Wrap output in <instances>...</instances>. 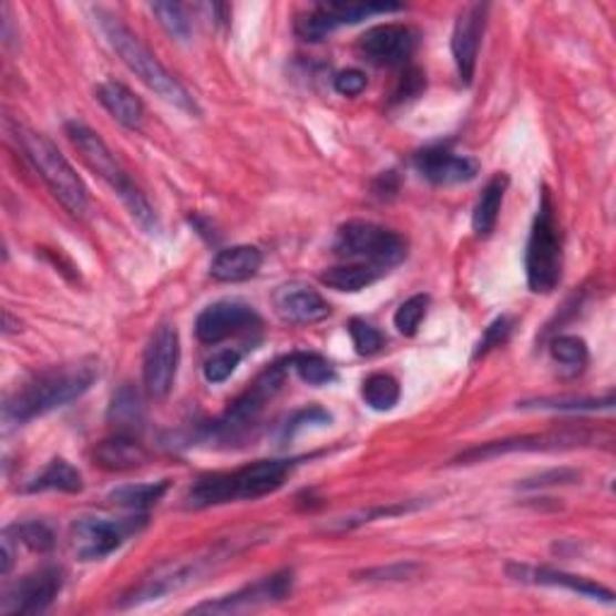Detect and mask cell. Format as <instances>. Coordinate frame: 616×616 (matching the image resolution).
<instances>
[{
    "label": "cell",
    "instance_id": "1",
    "mask_svg": "<svg viewBox=\"0 0 616 616\" xmlns=\"http://www.w3.org/2000/svg\"><path fill=\"white\" fill-rule=\"evenodd\" d=\"M96 381V371L90 363H75V367L51 369L24 383L16 396H10L3 419L6 424H27L37 417H44L53 410L80 400Z\"/></svg>",
    "mask_w": 616,
    "mask_h": 616
},
{
    "label": "cell",
    "instance_id": "2",
    "mask_svg": "<svg viewBox=\"0 0 616 616\" xmlns=\"http://www.w3.org/2000/svg\"><path fill=\"white\" fill-rule=\"evenodd\" d=\"M294 465H297V460L268 458L250 462V465L234 472L209 474V478L198 480V484L188 492V506L209 509L229 501H256L275 494L287 482Z\"/></svg>",
    "mask_w": 616,
    "mask_h": 616
},
{
    "label": "cell",
    "instance_id": "3",
    "mask_svg": "<svg viewBox=\"0 0 616 616\" xmlns=\"http://www.w3.org/2000/svg\"><path fill=\"white\" fill-rule=\"evenodd\" d=\"M96 18H100V27L109 41V47L119 53L123 65L129 68L147 90H152L154 94L162 96L164 102H170L176 109H184L195 116L201 114V109L195 104L191 92L160 63L157 55H154L143 41L129 30V27H125L119 18L106 16V12H96Z\"/></svg>",
    "mask_w": 616,
    "mask_h": 616
},
{
    "label": "cell",
    "instance_id": "4",
    "mask_svg": "<svg viewBox=\"0 0 616 616\" xmlns=\"http://www.w3.org/2000/svg\"><path fill=\"white\" fill-rule=\"evenodd\" d=\"M65 135L70 143H73V147L80 152L82 162H85L96 176L106 181V184L119 193V198L131 209V215L137 219L140 227L147 232H157V217H154V209L145 201V195L137 191L131 176L123 172V166L119 164L114 152L109 150L104 140L92 129H88L85 123H78V121L65 123Z\"/></svg>",
    "mask_w": 616,
    "mask_h": 616
},
{
    "label": "cell",
    "instance_id": "5",
    "mask_svg": "<svg viewBox=\"0 0 616 616\" xmlns=\"http://www.w3.org/2000/svg\"><path fill=\"white\" fill-rule=\"evenodd\" d=\"M12 135H16L24 157L34 166V172L55 195V201H59L70 215L80 217L85 213L90 203L88 188L82 184L78 172L70 166V162L63 157V152L55 147L47 135L27 129V125H12Z\"/></svg>",
    "mask_w": 616,
    "mask_h": 616
},
{
    "label": "cell",
    "instance_id": "6",
    "mask_svg": "<svg viewBox=\"0 0 616 616\" xmlns=\"http://www.w3.org/2000/svg\"><path fill=\"white\" fill-rule=\"evenodd\" d=\"M564 268L562 256V234H558L556 209L552 193L542 188L540 207L535 222H532L527 250H525V275L527 287L535 294H550L558 287Z\"/></svg>",
    "mask_w": 616,
    "mask_h": 616
},
{
    "label": "cell",
    "instance_id": "7",
    "mask_svg": "<svg viewBox=\"0 0 616 616\" xmlns=\"http://www.w3.org/2000/svg\"><path fill=\"white\" fill-rule=\"evenodd\" d=\"M335 254L386 273L408 258V242L373 222L352 219L342 224L335 236Z\"/></svg>",
    "mask_w": 616,
    "mask_h": 616
},
{
    "label": "cell",
    "instance_id": "8",
    "mask_svg": "<svg viewBox=\"0 0 616 616\" xmlns=\"http://www.w3.org/2000/svg\"><path fill=\"white\" fill-rule=\"evenodd\" d=\"M147 523L145 515L109 521V517H78L70 527V544L80 562H102L111 556L121 544Z\"/></svg>",
    "mask_w": 616,
    "mask_h": 616
},
{
    "label": "cell",
    "instance_id": "9",
    "mask_svg": "<svg viewBox=\"0 0 616 616\" xmlns=\"http://www.w3.org/2000/svg\"><path fill=\"white\" fill-rule=\"evenodd\" d=\"M283 381H285L283 363H275V367H270L268 371L260 373L258 381L254 383V388L246 390L242 398H236L232 402V408L224 412V417L215 424V437L229 441V439L242 437V433L248 427H254L258 414L265 408V402H268L277 393L279 386H283Z\"/></svg>",
    "mask_w": 616,
    "mask_h": 616
},
{
    "label": "cell",
    "instance_id": "10",
    "mask_svg": "<svg viewBox=\"0 0 616 616\" xmlns=\"http://www.w3.org/2000/svg\"><path fill=\"white\" fill-rule=\"evenodd\" d=\"M400 10L402 6L396 3H324L297 20V34L304 41H324L345 24H357L373 16H388V12Z\"/></svg>",
    "mask_w": 616,
    "mask_h": 616
},
{
    "label": "cell",
    "instance_id": "11",
    "mask_svg": "<svg viewBox=\"0 0 616 616\" xmlns=\"http://www.w3.org/2000/svg\"><path fill=\"white\" fill-rule=\"evenodd\" d=\"M181 359L178 330L172 324H162L152 332L143 357V378L152 398H166L172 393Z\"/></svg>",
    "mask_w": 616,
    "mask_h": 616
},
{
    "label": "cell",
    "instance_id": "12",
    "mask_svg": "<svg viewBox=\"0 0 616 616\" xmlns=\"http://www.w3.org/2000/svg\"><path fill=\"white\" fill-rule=\"evenodd\" d=\"M263 326L260 316L254 306L236 299H224L203 308L195 320V335L205 345H219L248 330H258Z\"/></svg>",
    "mask_w": 616,
    "mask_h": 616
},
{
    "label": "cell",
    "instance_id": "13",
    "mask_svg": "<svg viewBox=\"0 0 616 616\" xmlns=\"http://www.w3.org/2000/svg\"><path fill=\"white\" fill-rule=\"evenodd\" d=\"M63 587V571L55 566H44L34 573H27L24 578L12 583L3 602H0V612L3 614H41L47 612L53 599L59 597Z\"/></svg>",
    "mask_w": 616,
    "mask_h": 616
},
{
    "label": "cell",
    "instance_id": "14",
    "mask_svg": "<svg viewBox=\"0 0 616 616\" xmlns=\"http://www.w3.org/2000/svg\"><path fill=\"white\" fill-rule=\"evenodd\" d=\"M294 585V573L291 571H279L273 576L263 578L254 585H246L244 591L224 595L219 599L203 602V605L193 607V614H234L244 609H254L260 605H270V602H283L291 595Z\"/></svg>",
    "mask_w": 616,
    "mask_h": 616
},
{
    "label": "cell",
    "instance_id": "15",
    "mask_svg": "<svg viewBox=\"0 0 616 616\" xmlns=\"http://www.w3.org/2000/svg\"><path fill=\"white\" fill-rule=\"evenodd\" d=\"M417 47V34L404 24H378L359 39V53L373 65H404Z\"/></svg>",
    "mask_w": 616,
    "mask_h": 616
},
{
    "label": "cell",
    "instance_id": "16",
    "mask_svg": "<svg viewBox=\"0 0 616 616\" xmlns=\"http://www.w3.org/2000/svg\"><path fill=\"white\" fill-rule=\"evenodd\" d=\"M414 170L433 186H455L478 176L480 166L465 154L448 147H427L414 157Z\"/></svg>",
    "mask_w": 616,
    "mask_h": 616
},
{
    "label": "cell",
    "instance_id": "17",
    "mask_svg": "<svg viewBox=\"0 0 616 616\" xmlns=\"http://www.w3.org/2000/svg\"><path fill=\"white\" fill-rule=\"evenodd\" d=\"M486 6H472L458 18L453 27V39H451V51L453 61L458 68L460 82L470 85L474 78V68H478V55H480V44L486 24Z\"/></svg>",
    "mask_w": 616,
    "mask_h": 616
},
{
    "label": "cell",
    "instance_id": "18",
    "mask_svg": "<svg viewBox=\"0 0 616 616\" xmlns=\"http://www.w3.org/2000/svg\"><path fill=\"white\" fill-rule=\"evenodd\" d=\"M275 311L291 326H314L330 316V304L306 285H285L275 291Z\"/></svg>",
    "mask_w": 616,
    "mask_h": 616
},
{
    "label": "cell",
    "instance_id": "19",
    "mask_svg": "<svg viewBox=\"0 0 616 616\" xmlns=\"http://www.w3.org/2000/svg\"><path fill=\"white\" fill-rule=\"evenodd\" d=\"M509 576L513 581H521V583H532V585H550V587H564V591L571 593H578L583 597H591V599H599V602H607L612 605L614 602V593L607 591L605 585L587 581L583 576H573V573H564V571H554L547 566H521V564H511L509 566Z\"/></svg>",
    "mask_w": 616,
    "mask_h": 616
},
{
    "label": "cell",
    "instance_id": "20",
    "mask_svg": "<svg viewBox=\"0 0 616 616\" xmlns=\"http://www.w3.org/2000/svg\"><path fill=\"white\" fill-rule=\"evenodd\" d=\"M564 443L576 445L578 437H566V433H552V437H523V439H506V441H492L484 445H474L470 451L455 458V462H482L499 455H509L517 451H544V448H562Z\"/></svg>",
    "mask_w": 616,
    "mask_h": 616
},
{
    "label": "cell",
    "instance_id": "21",
    "mask_svg": "<svg viewBox=\"0 0 616 616\" xmlns=\"http://www.w3.org/2000/svg\"><path fill=\"white\" fill-rule=\"evenodd\" d=\"M263 268V254L256 246H232L224 248L215 256L209 265V275L217 283H246V279L256 277Z\"/></svg>",
    "mask_w": 616,
    "mask_h": 616
},
{
    "label": "cell",
    "instance_id": "22",
    "mask_svg": "<svg viewBox=\"0 0 616 616\" xmlns=\"http://www.w3.org/2000/svg\"><path fill=\"white\" fill-rule=\"evenodd\" d=\"M94 462L109 472H129L145 465L147 451L135 437L114 433V437L94 448Z\"/></svg>",
    "mask_w": 616,
    "mask_h": 616
},
{
    "label": "cell",
    "instance_id": "23",
    "mask_svg": "<svg viewBox=\"0 0 616 616\" xmlns=\"http://www.w3.org/2000/svg\"><path fill=\"white\" fill-rule=\"evenodd\" d=\"M96 100H100L109 114L121 125H125V129L137 131L145 121V106L140 102V96H135L129 88L121 85L116 80L102 82V85L96 88Z\"/></svg>",
    "mask_w": 616,
    "mask_h": 616
},
{
    "label": "cell",
    "instance_id": "24",
    "mask_svg": "<svg viewBox=\"0 0 616 616\" xmlns=\"http://www.w3.org/2000/svg\"><path fill=\"white\" fill-rule=\"evenodd\" d=\"M109 424L123 437H137L145 427V404L133 386H121L109 404Z\"/></svg>",
    "mask_w": 616,
    "mask_h": 616
},
{
    "label": "cell",
    "instance_id": "25",
    "mask_svg": "<svg viewBox=\"0 0 616 616\" xmlns=\"http://www.w3.org/2000/svg\"><path fill=\"white\" fill-rule=\"evenodd\" d=\"M506 188H509V176L506 174H496L484 186L480 201H478V207H474V215H472V229L478 236H489L494 232Z\"/></svg>",
    "mask_w": 616,
    "mask_h": 616
},
{
    "label": "cell",
    "instance_id": "26",
    "mask_svg": "<svg viewBox=\"0 0 616 616\" xmlns=\"http://www.w3.org/2000/svg\"><path fill=\"white\" fill-rule=\"evenodd\" d=\"M82 474L70 465L68 460L55 458L44 468V472L39 474L27 486V492H65V494H80L82 492Z\"/></svg>",
    "mask_w": 616,
    "mask_h": 616
},
{
    "label": "cell",
    "instance_id": "27",
    "mask_svg": "<svg viewBox=\"0 0 616 616\" xmlns=\"http://www.w3.org/2000/svg\"><path fill=\"white\" fill-rule=\"evenodd\" d=\"M381 270L371 268V265H363V263H347V265H338V268H330L324 275H320V283L326 287L335 289V291H361L371 287L373 283L381 279Z\"/></svg>",
    "mask_w": 616,
    "mask_h": 616
},
{
    "label": "cell",
    "instance_id": "28",
    "mask_svg": "<svg viewBox=\"0 0 616 616\" xmlns=\"http://www.w3.org/2000/svg\"><path fill=\"white\" fill-rule=\"evenodd\" d=\"M166 489H170V482L166 480L154 482V484H125V486L114 489V492L109 494V501L116 503V506H121V509L143 513L150 506H154L157 501H162Z\"/></svg>",
    "mask_w": 616,
    "mask_h": 616
},
{
    "label": "cell",
    "instance_id": "29",
    "mask_svg": "<svg viewBox=\"0 0 616 616\" xmlns=\"http://www.w3.org/2000/svg\"><path fill=\"white\" fill-rule=\"evenodd\" d=\"M287 363L308 386L320 388L338 381V371H335L332 363L316 352H297L287 359Z\"/></svg>",
    "mask_w": 616,
    "mask_h": 616
},
{
    "label": "cell",
    "instance_id": "30",
    "mask_svg": "<svg viewBox=\"0 0 616 616\" xmlns=\"http://www.w3.org/2000/svg\"><path fill=\"white\" fill-rule=\"evenodd\" d=\"M361 398L371 410L388 412L400 402V383L390 373H371L361 386Z\"/></svg>",
    "mask_w": 616,
    "mask_h": 616
},
{
    "label": "cell",
    "instance_id": "31",
    "mask_svg": "<svg viewBox=\"0 0 616 616\" xmlns=\"http://www.w3.org/2000/svg\"><path fill=\"white\" fill-rule=\"evenodd\" d=\"M614 404V398L607 396L605 400L595 398H537V400H525L517 404L521 410H558V412H581V410H609Z\"/></svg>",
    "mask_w": 616,
    "mask_h": 616
},
{
    "label": "cell",
    "instance_id": "32",
    "mask_svg": "<svg viewBox=\"0 0 616 616\" xmlns=\"http://www.w3.org/2000/svg\"><path fill=\"white\" fill-rule=\"evenodd\" d=\"M6 532H8V535H10L12 540H16L18 544H24L27 550L39 552V554L51 552V550H53V544H55L53 530H51L47 523H41V521H30V523L10 525Z\"/></svg>",
    "mask_w": 616,
    "mask_h": 616
},
{
    "label": "cell",
    "instance_id": "33",
    "mask_svg": "<svg viewBox=\"0 0 616 616\" xmlns=\"http://www.w3.org/2000/svg\"><path fill=\"white\" fill-rule=\"evenodd\" d=\"M550 352H552L554 361H558L562 367L571 369L573 373L583 371L587 367V359H591V355H587L585 340L576 338V335H558V338L552 340Z\"/></svg>",
    "mask_w": 616,
    "mask_h": 616
},
{
    "label": "cell",
    "instance_id": "34",
    "mask_svg": "<svg viewBox=\"0 0 616 616\" xmlns=\"http://www.w3.org/2000/svg\"><path fill=\"white\" fill-rule=\"evenodd\" d=\"M152 12L157 16L160 24L164 27L170 37L178 41H188L193 34V22L188 18L186 8L181 3H154Z\"/></svg>",
    "mask_w": 616,
    "mask_h": 616
},
{
    "label": "cell",
    "instance_id": "35",
    "mask_svg": "<svg viewBox=\"0 0 616 616\" xmlns=\"http://www.w3.org/2000/svg\"><path fill=\"white\" fill-rule=\"evenodd\" d=\"M427 308H429V297L427 294H414L404 304H400V308L396 311V328L404 338H412L417 335L422 320L427 318Z\"/></svg>",
    "mask_w": 616,
    "mask_h": 616
},
{
    "label": "cell",
    "instance_id": "36",
    "mask_svg": "<svg viewBox=\"0 0 616 616\" xmlns=\"http://www.w3.org/2000/svg\"><path fill=\"white\" fill-rule=\"evenodd\" d=\"M349 338H352L357 355H361V357L378 355L383 349V342H386L383 332L373 328L371 324H367V320H361V318L349 320Z\"/></svg>",
    "mask_w": 616,
    "mask_h": 616
},
{
    "label": "cell",
    "instance_id": "37",
    "mask_svg": "<svg viewBox=\"0 0 616 616\" xmlns=\"http://www.w3.org/2000/svg\"><path fill=\"white\" fill-rule=\"evenodd\" d=\"M242 363V352H236V349H222V352L213 355L207 361H205V381L207 383H224L227 378L236 371V367Z\"/></svg>",
    "mask_w": 616,
    "mask_h": 616
},
{
    "label": "cell",
    "instance_id": "38",
    "mask_svg": "<svg viewBox=\"0 0 616 616\" xmlns=\"http://www.w3.org/2000/svg\"><path fill=\"white\" fill-rule=\"evenodd\" d=\"M513 326H515V324H513V318H509V316L496 318L494 324L484 330V335H482V340L478 342V347H474L472 359L486 357L489 352H492V349H496V347H501L503 342H506V340L511 338Z\"/></svg>",
    "mask_w": 616,
    "mask_h": 616
},
{
    "label": "cell",
    "instance_id": "39",
    "mask_svg": "<svg viewBox=\"0 0 616 616\" xmlns=\"http://www.w3.org/2000/svg\"><path fill=\"white\" fill-rule=\"evenodd\" d=\"M412 506H388V509H373V511H363L357 515H349V517H340V521H335L330 525V530L335 532H347V530H355L363 523H371L376 517H390V515H400V513H408Z\"/></svg>",
    "mask_w": 616,
    "mask_h": 616
},
{
    "label": "cell",
    "instance_id": "40",
    "mask_svg": "<svg viewBox=\"0 0 616 616\" xmlns=\"http://www.w3.org/2000/svg\"><path fill=\"white\" fill-rule=\"evenodd\" d=\"M330 414L320 408H311V410H304L299 414H294L287 424V437H297L299 431H304L306 427H326L330 424Z\"/></svg>",
    "mask_w": 616,
    "mask_h": 616
},
{
    "label": "cell",
    "instance_id": "41",
    "mask_svg": "<svg viewBox=\"0 0 616 616\" xmlns=\"http://www.w3.org/2000/svg\"><path fill=\"white\" fill-rule=\"evenodd\" d=\"M335 90H338L342 96H357L367 90V75L357 68L342 70V73L335 75Z\"/></svg>",
    "mask_w": 616,
    "mask_h": 616
},
{
    "label": "cell",
    "instance_id": "42",
    "mask_svg": "<svg viewBox=\"0 0 616 616\" xmlns=\"http://www.w3.org/2000/svg\"><path fill=\"white\" fill-rule=\"evenodd\" d=\"M414 571H417V566H414V564L378 566V568L363 571V578H367V581H402V578H410Z\"/></svg>",
    "mask_w": 616,
    "mask_h": 616
},
{
    "label": "cell",
    "instance_id": "43",
    "mask_svg": "<svg viewBox=\"0 0 616 616\" xmlns=\"http://www.w3.org/2000/svg\"><path fill=\"white\" fill-rule=\"evenodd\" d=\"M578 474L576 472H568V470H554L547 474H540L537 480H527L523 486L527 489H535V486H547V484H564V482H573Z\"/></svg>",
    "mask_w": 616,
    "mask_h": 616
},
{
    "label": "cell",
    "instance_id": "44",
    "mask_svg": "<svg viewBox=\"0 0 616 616\" xmlns=\"http://www.w3.org/2000/svg\"><path fill=\"white\" fill-rule=\"evenodd\" d=\"M12 564H16V550H12V537L3 532V576H8Z\"/></svg>",
    "mask_w": 616,
    "mask_h": 616
}]
</instances>
